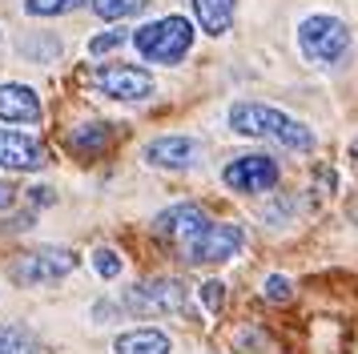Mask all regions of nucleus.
<instances>
[{
  "label": "nucleus",
  "instance_id": "obj_13",
  "mask_svg": "<svg viewBox=\"0 0 358 354\" xmlns=\"http://www.w3.org/2000/svg\"><path fill=\"white\" fill-rule=\"evenodd\" d=\"M173 342L165 330L157 326H137V330H125V334L113 342V354H169Z\"/></svg>",
  "mask_w": 358,
  "mask_h": 354
},
{
  "label": "nucleus",
  "instance_id": "obj_22",
  "mask_svg": "<svg viewBox=\"0 0 358 354\" xmlns=\"http://www.w3.org/2000/svg\"><path fill=\"white\" fill-rule=\"evenodd\" d=\"M201 306H206L210 314H217V310L226 306V282H222V278H210V282H201Z\"/></svg>",
  "mask_w": 358,
  "mask_h": 354
},
{
  "label": "nucleus",
  "instance_id": "obj_16",
  "mask_svg": "<svg viewBox=\"0 0 358 354\" xmlns=\"http://www.w3.org/2000/svg\"><path fill=\"white\" fill-rule=\"evenodd\" d=\"M41 346H36L33 330H24V326H17V322H4L0 326V354H36Z\"/></svg>",
  "mask_w": 358,
  "mask_h": 354
},
{
  "label": "nucleus",
  "instance_id": "obj_14",
  "mask_svg": "<svg viewBox=\"0 0 358 354\" xmlns=\"http://www.w3.org/2000/svg\"><path fill=\"white\" fill-rule=\"evenodd\" d=\"M113 145V125L109 121H85L69 133V149L77 153V157H97Z\"/></svg>",
  "mask_w": 358,
  "mask_h": 354
},
{
  "label": "nucleus",
  "instance_id": "obj_12",
  "mask_svg": "<svg viewBox=\"0 0 358 354\" xmlns=\"http://www.w3.org/2000/svg\"><path fill=\"white\" fill-rule=\"evenodd\" d=\"M145 161L157 165V169H194L197 165V141L194 137H157V141L145 145Z\"/></svg>",
  "mask_w": 358,
  "mask_h": 354
},
{
  "label": "nucleus",
  "instance_id": "obj_24",
  "mask_svg": "<svg viewBox=\"0 0 358 354\" xmlns=\"http://www.w3.org/2000/svg\"><path fill=\"white\" fill-rule=\"evenodd\" d=\"M17 185H13V181H0V209H8L13 206V201H17Z\"/></svg>",
  "mask_w": 358,
  "mask_h": 354
},
{
  "label": "nucleus",
  "instance_id": "obj_6",
  "mask_svg": "<svg viewBox=\"0 0 358 354\" xmlns=\"http://www.w3.org/2000/svg\"><path fill=\"white\" fill-rule=\"evenodd\" d=\"M242 241H245L242 225L210 222L194 241H185V246H181V257H185L189 266H222V262H229V257L242 254Z\"/></svg>",
  "mask_w": 358,
  "mask_h": 354
},
{
  "label": "nucleus",
  "instance_id": "obj_9",
  "mask_svg": "<svg viewBox=\"0 0 358 354\" xmlns=\"http://www.w3.org/2000/svg\"><path fill=\"white\" fill-rule=\"evenodd\" d=\"M49 165V149L20 129H0V169L8 174H36Z\"/></svg>",
  "mask_w": 358,
  "mask_h": 354
},
{
  "label": "nucleus",
  "instance_id": "obj_15",
  "mask_svg": "<svg viewBox=\"0 0 358 354\" xmlns=\"http://www.w3.org/2000/svg\"><path fill=\"white\" fill-rule=\"evenodd\" d=\"M234 13H238V0H194L197 24L210 36H226L234 29Z\"/></svg>",
  "mask_w": 358,
  "mask_h": 354
},
{
  "label": "nucleus",
  "instance_id": "obj_23",
  "mask_svg": "<svg viewBox=\"0 0 358 354\" xmlns=\"http://www.w3.org/2000/svg\"><path fill=\"white\" fill-rule=\"evenodd\" d=\"M93 266H97L101 278H121V254H113L109 246L93 250Z\"/></svg>",
  "mask_w": 358,
  "mask_h": 354
},
{
  "label": "nucleus",
  "instance_id": "obj_3",
  "mask_svg": "<svg viewBox=\"0 0 358 354\" xmlns=\"http://www.w3.org/2000/svg\"><path fill=\"white\" fill-rule=\"evenodd\" d=\"M137 52L145 61H157V64H181L185 52L194 48V24L185 16H162V20H149L129 36Z\"/></svg>",
  "mask_w": 358,
  "mask_h": 354
},
{
  "label": "nucleus",
  "instance_id": "obj_25",
  "mask_svg": "<svg viewBox=\"0 0 358 354\" xmlns=\"http://www.w3.org/2000/svg\"><path fill=\"white\" fill-rule=\"evenodd\" d=\"M33 201H36V206H49V201H52L49 185H36V190H33Z\"/></svg>",
  "mask_w": 358,
  "mask_h": 354
},
{
  "label": "nucleus",
  "instance_id": "obj_8",
  "mask_svg": "<svg viewBox=\"0 0 358 354\" xmlns=\"http://www.w3.org/2000/svg\"><path fill=\"white\" fill-rule=\"evenodd\" d=\"M278 177H282V165L270 153H245V157H234L222 169V181L234 193H266L278 185Z\"/></svg>",
  "mask_w": 358,
  "mask_h": 354
},
{
  "label": "nucleus",
  "instance_id": "obj_21",
  "mask_svg": "<svg viewBox=\"0 0 358 354\" xmlns=\"http://www.w3.org/2000/svg\"><path fill=\"white\" fill-rule=\"evenodd\" d=\"M262 294H266V302H290L294 298V286L286 274H270L266 278V286H262Z\"/></svg>",
  "mask_w": 358,
  "mask_h": 354
},
{
  "label": "nucleus",
  "instance_id": "obj_4",
  "mask_svg": "<svg viewBox=\"0 0 358 354\" xmlns=\"http://www.w3.org/2000/svg\"><path fill=\"white\" fill-rule=\"evenodd\" d=\"M121 310L133 314H189V298H185V282L178 278H145L121 294Z\"/></svg>",
  "mask_w": 358,
  "mask_h": 354
},
{
  "label": "nucleus",
  "instance_id": "obj_2",
  "mask_svg": "<svg viewBox=\"0 0 358 354\" xmlns=\"http://www.w3.org/2000/svg\"><path fill=\"white\" fill-rule=\"evenodd\" d=\"M350 45L355 36L346 29V20L330 13H314L298 24V48L310 64H322V69H338L346 57H350Z\"/></svg>",
  "mask_w": 358,
  "mask_h": 354
},
{
  "label": "nucleus",
  "instance_id": "obj_10",
  "mask_svg": "<svg viewBox=\"0 0 358 354\" xmlns=\"http://www.w3.org/2000/svg\"><path fill=\"white\" fill-rule=\"evenodd\" d=\"M210 222H213V218L197 206V201H181V206L162 209V213L153 218V229H157L162 238H173L178 246H185V241H194Z\"/></svg>",
  "mask_w": 358,
  "mask_h": 354
},
{
  "label": "nucleus",
  "instance_id": "obj_17",
  "mask_svg": "<svg viewBox=\"0 0 358 354\" xmlns=\"http://www.w3.org/2000/svg\"><path fill=\"white\" fill-rule=\"evenodd\" d=\"M85 4H89L101 20H129V16L149 8V0H85Z\"/></svg>",
  "mask_w": 358,
  "mask_h": 354
},
{
  "label": "nucleus",
  "instance_id": "obj_19",
  "mask_svg": "<svg viewBox=\"0 0 358 354\" xmlns=\"http://www.w3.org/2000/svg\"><path fill=\"white\" fill-rule=\"evenodd\" d=\"M85 8V0H24V13L29 16H65Z\"/></svg>",
  "mask_w": 358,
  "mask_h": 354
},
{
  "label": "nucleus",
  "instance_id": "obj_11",
  "mask_svg": "<svg viewBox=\"0 0 358 354\" xmlns=\"http://www.w3.org/2000/svg\"><path fill=\"white\" fill-rule=\"evenodd\" d=\"M45 117V105L36 89L20 85V80H4L0 85V121L4 125H36Z\"/></svg>",
  "mask_w": 358,
  "mask_h": 354
},
{
  "label": "nucleus",
  "instance_id": "obj_5",
  "mask_svg": "<svg viewBox=\"0 0 358 354\" xmlns=\"http://www.w3.org/2000/svg\"><path fill=\"white\" fill-rule=\"evenodd\" d=\"M89 85L109 101H149L157 93L153 73L137 69V64H121V61H105L89 73Z\"/></svg>",
  "mask_w": 358,
  "mask_h": 354
},
{
  "label": "nucleus",
  "instance_id": "obj_7",
  "mask_svg": "<svg viewBox=\"0 0 358 354\" xmlns=\"http://www.w3.org/2000/svg\"><path fill=\"white\" fill-rule=\"evenodd\" d=\"M77 270V254H69V250H29V254H20L13 266H8V278L17 282V286H52V282H61L69 274Z\"/></svg>",
  "mask_w": 358,
  "mask_h": 354
},
{
  "label": "nucleus",
  "instance_id": "obj_20",
  "mask_svg": "<svg viewBox=\"0 0 358 354\" xmlns=\"http://www.w3.org/2000/svg\"><path fill=\"white\" fill-rule=\"evenodd\" d=\"M125 41H129V29H109V32H101V36L89 41V52H93V57H105V52L121 48Z\"/></svg>",
  "mask_w": 358,
  "mask_h": 354
},
{
  "label": "nucleus",
  "instance_id": "obj_26",
  "mask_svg": "<svg viewBox=\"0 0 358 354\" xmlns=\"http://www.w3.org/2000/svg\"><path fill=\"white\" fill-rule=\"evenodd\" d=\"M350 213H355V218H358V201H355V206H350Z\"/></svg>",
  "mask_w": 358,
  "mask_h": 354
},
{
  "label": "nucleus",
  "instance_id": "obj_18",
  "mask_svg": "<svg viewBox=\"0 0 358 354\" xmlns=\"http://www.w3.org/2000/svg\"><path fill=\"white\" fill-rule=\"evenodd\" d=\"M20 57H29L33 64H49V61H57L61 57V41L57 36H24L20 41Z\"/></svg>",
  "mask_w": 358,
  "mask_h": 354
},
{
  "label": "nucleus",
  "instance_id": "obj_1",
  "mask_svg": "<svg viewBox=\"0 0 358 354\" xmlns=\"http://www.w3.org/2000/svg\"><path fill=\"white\" fill-rule=\"evenodd\" d=\"M229 129L242 133V137L278 141V145H286V149H298V153L314 149V129L302 125L290 113L274 109V105H262V101H234L229 105Z\"/></svg>",
  "mask_w": 358,
  "mask_h": 354
}]
</instances>
